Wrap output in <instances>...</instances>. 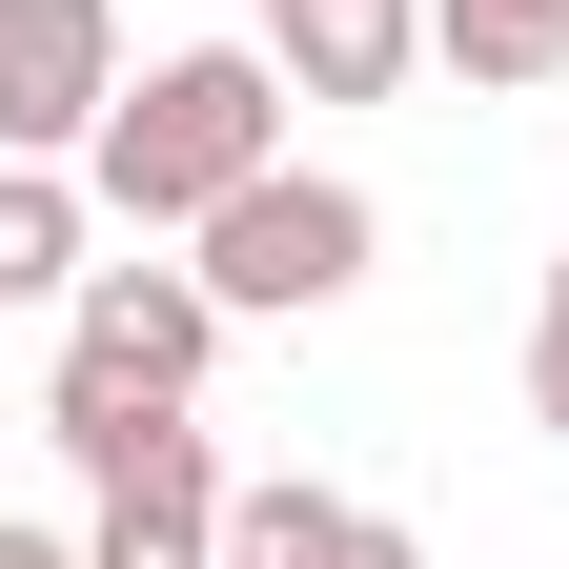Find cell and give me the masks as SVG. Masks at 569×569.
<instances>
[{"mask_svg": "<svg viewBox=\"0 0 569 569\" xmlns=\"http://www.w3.org/2000/svg\"><path fill=\"white\" fill-rule=\"evenodd\" d=\"M284 102H306V82H284L264 41H183V61H122V102H102V142H82V183L122 203V224H163V244H183L224 183H264V163H284Z\"/></svg>", "mask_w": 569, "mask_h": 569, "instance_id": "cell-1", "label": "cell"}, {"mask_svg": "<svg viewBox=\"0 0 569 569\" xmlns=\"http://www.w3.org/2000/svg\"><path fill=\"white\" fill-rule=\"evenodd\" d=\"M203 367H224V284H203V264H82V306H61V387H41L21 427L102 488L163 407H203Z\"/></svg>", "mask_w": 569, "mask_h": 569, "instance_id": "cell-2", "label": "cell"}, {"mask_svg": "<svg viewBox=\"0 0 569 569\" xmlns=\"http://www.w3.org/2000/svg\"><path fill=\"white\" fill-rule=\"evenodd\" d=\"M183 264L224 284V326H326L346 284L387 264V203L346 183V163H264V183H224V203L183 224Z\"/></svg>", "mask_w": 569, "mask_h": 569, "instance_id": "cell-3", "label": "cell"}, {"mask_svg": "<svg viewBox=\"0 0 569 569\" xmlns=\"http://www.w3.org/2000/svg\"><path fill=\"white\" fill-rule=\"evenodd\" d=\"M224 509H244V468L203 448V407H163V427H142V448L102 468L82 569H224Z\"/></svg>", "mask_w": 569, "mask_h": 569, "instance_id": "cell-4", "label": "cell"}, {"mask_svg": "<svg viewBox=\"0 0 569 569\" xmlns=\"http://www.w3.org/2000/svg\"><path fill=\"white\" fill-rule=\"evenodd\" d=\"M122 102V0H0V163H82Z\"/></svg>", "mask_w": 569, "mask_h": 569, "instance_id": "cell-5", "label": "cell"}, {"mask_svg": "<svg viewBox=\"0 0 569 569\" xmlns=\"http://www.w3.org/2000/svg\"><path fill=\"white\" fill-rule=\"evenodd\" d=\"M264 61L306 102H387L407 61H427V0H264Z\"/></svg>", "mask_w": 569, "mask_h": 569, "instance_id": "cell-6", "label": "cell"}, {"mask_svg": "<svg viewBox=\"0 0 569 569\" xmlns=\"http://www.w3.org/2000/svg\"><path fill=\"white\" fill-rule=\"evenodd\" d=\"M224 569H427L387 509H346V488H306V468H284V488H244V509H224Z\"/></svg>", "mask_w": 569, "mask_h": 569, "instance_id": "cell-7", "label": "cell"}, {"mask_svg": "<svg viewBox=\"0 0 569 569\" xmlns=\"http://www.w3.org/2000/svg\"><path fill=\"white\" fill-rule=\"evenodd\" d=\"M427 61L468 102H529V82H569V0H427Z\"/></svg>", "mask_w": 569, "mask_h": 569, "instance_id": "cell-8", "label": "cell"}, {"mask_svg": "<svg viewBox=\"0 0 569 569\" xmlns=\"http://www.w3.org/2000/svg\"><path fill=\"white\" fill-rule=\"evenodd\" d=\"M82 163H0V306H82Z\"/></svg>", "mask_w": 569, "mask_h": 569, "instance_id": "cell-9", "label": "cell"}, {"mask_svg": "<svg viewBox=\"0 0 569 569\" xmlns=\"http://www.w3.org/2000/svg\"><path fill=\"white\" fill-rule=\"evenodd\" d=\"M529 427L569 448V244H549V284H529Z\"/></svg>", "mask_w": 569, "mask_h": 569, "instance_id": "cell-10", "label": "cell"}, {"mask_svg": "<svg viewBox=\"0 0 569 569\" xmlns=\"http://www.w3.org/2000/svg\"><path fill=\"white\" fill-rule=\"evenodd\" d=\"M0 569H82V529H21V509H0Z\"/></svg>", "mask_w": 569, "mask_h": 569, "instance_id": "cell-11", "label": "cell"}, {"mask_svg": "<svg viewBox=\"0 0 569 569\" xmlns=\"http://www.w3.org/2000/svg\"><path fill=\"white\" fill-rule=\"evenodd\" d=\"M0 448H21V407H0Z\"/></svg>", "mask_w": 569, "mask_h": 569, "instance_id": "cell-12", "label": "cell"}]
</instances>
